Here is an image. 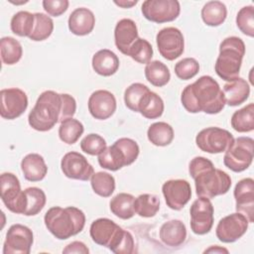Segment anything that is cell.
<instances>
[{"label":"cell","mask_w":254,"mask_h":254,"mask_svg":"<svg viewBox=\"0 0 254 254\" xmlns=\"http://www.w3.org/2000/svg\"><path fill=\"white\" fill-rule=\"evenodd\" d=\"M90 185L96 194L108 197L115 190V179L106 172H97L90 178Z\"/></svg>","instance_id":"cell-38"},{"label":"cell","mask_w":254,"mask_h":254,"mask_svg":"<svg viewBox=\"0 0 254 254\" xmlns=\"http://www.w3.org/2000/svg\"><path fill=\"white\" fill-rule=\"evenodd\" d=\"M150 89L143 83L135 82L129 85L124 92V102L127 108L134 112H138V105L143 95Z\"/></svg>","instance_id":"cell-41"},{"label":"cell","mask_w":254,"mask_h":254,"mask_svg":"<svg viewBox=\"0 0 254 254\" xmlns=\"http://www.w3.org/2000/svg\"><path fill=\"white\" fill-rule=\"evenodd\" d=\"M63 253L64 254H70V253H77V254H88L89 249L87 246L81 242V241H73L69 244H67L64 249Z\"/></svg>","instance_id":"cell-47"},{"label":"cell","mask_w":254,"mask_h":254,"mask_svg":"<svg viewBox=\"0 0 254 254\" xmlns=\"http://www.w3.org/2000/svg\"><path fill=\"white\" fill-rule=\"evenodd\" d=\"M164 101L156 92L149 90L146 92L138 105V112L147 119H156L164 112Z\"/></svg>","instance_id":"cell-27"},{"label":"cell","mask_w":254,"mask_h":254,"mask_svg":"<svg viewBox=\"0 0 254 254\" xmlns=\"http://www.w3.org/2000/svg\"><path fill=\"white\" fill-rule=\"evenodd\" d=\"M248 224V219L240 212L226 215L217 223L215 229L216 237L223 243L235 242L245 234Z\"/></svg>","instance_id":"cell-15"},{"label":"cell","mask_w":254,"mask_h":254,"mask_svg":"<svg viewBox=\"0 0 254 254\" xmlns=\"http://www.w3.org/2000/svg\"><path fill=\"white\" fill-rule=\"evenodd\" d=\"M254 155V140L251 137H237L225 151L223 164L235 173L245 171L250 167Z\"/></svg>","instance_id":"cell-8"},{"label":"cell","mask_w":254,"mask_h":254,"mask_svg":"<svg viewBox=\"0 0 254 254\" xmlns=\"http://www.w3.org/2000/svg\"><path fill=\"white\" fill-rule=\"evenodd\" d=\"M89 234L94 243L107 247L113 253L131 254L135 251L132 234L109 218L101 217L92 221Z\"/></svg>","instance_id":"cell-3"},{"label":"cell","mask_w":254,"mask_h":254,"mask_svg":"<svg viewBox=\"0 0 254 254\" xmlns=\"http://www.w3.org/2000/svg\"><path fill=\"white\" fill-rule=\"evenodd\" d=\"M161 241L170 247H177L182 245L187 238V228L183 221L179 219H172L165 223L160 228Z\"/></svg>","instance_id":"cell-24"},{"label":"cell","mask_w":254,"mask_h":254,"mask_svg":"<svg viewBox=\"0 0 254 254\" xmlns=\"http://www.w3.org/2000/svg\"><path fill=\"white\" fill-rule=\"evenodd\" d=\"M119 64V59L116 54L108 49H102L96 52L91 62L93 70L102 76L114 74L118 70Z\"/></svg>","instance_id":"cell-26"},{"label":"cell","mask_w":254,"mask_h":254,"mask_svg":"<svg viewBox=\"0 0 254 254\" xmlns=\"http://www.w3.org/2000/svg\"><path fill=\"white\" fill-rule=\"evenodd\" d=\"M235 208L248 219L249 223L254 221V181L251 178L240 180L234 188Z\"/></svg>","instance_id":"cell-19"},{"label":"cell","mask_w":254,"mask_h":254,"mask_svg":"<svg viewBox=\"0 0 254 254\" xmlns=\"http://www.w3.org/2000/svg\"><path fill=\"white\" fill-rule=\"evenodd\" d=\"M0 115L3 119L13 120L21 116L28 107L27 94L20 88H4L0 91Z\"/></svg>","instance_id":"cell-16"},{"label":"cell","mask_w":254,"mask_h":254,"mask_svg":"<svg viewBox=\"0 0 254 254\" xmlns=\"http://www.w3.org/2000/svg\"><path fill=\"white\" fill-rule=\"evenodd\" d=\"M139 146L130 138H119L98 155L100 167L109 171H118L133 164L139 156Z\"/></svg>","instance_id":"cell-7"},{"label":"cell","mask_w":254,"mask_h":254,"mask_svg":"<svg viewBox=\"0 0 254 254\" xmlns=\"http://www.w3.org/2000/svg\"><path fill=\"white\" fill-rule=\"evenodd\" d=\"M106 147V141L100 135L95 133L86 135L80 141L81 150L90 156H98Z\"/></svg>","instance_id":"cell-44"},{"label":"cell","mask_w":254,"mask_h":254,"mask_svg":"<svg viewBox=\"0 0 254 254\" xmlns=\"http://www.w3.org/2000/svg\"><path fill=\"white\" fill-rule=\"evenodd\" d=\"M35 25L29 39L41 42L48 39L54 31V22L51 17L44 13H35Z\"/></svg>","instance_id":"cell-39"},{"label":"cell","mask_w":254,"mask_h":254,"mask_svg":"<svg viewBox=\"0 0 254 254\" xmlns=\"http://www.w3.org/2000/svg\"><path fill=\"white\" fill-rule=\"evenodd\" d=\"M145 77L152 85L162 87L170 81L171 73L164 63L153 61L145 66Z\"/></svg>","instance_id":"cell-32"},{"label":"cell","mask_w":254,"mask_h":254,"mask_svg":"<svg viewBox=\"0 0 254 254\" xmlns=\"http://www.w3.org/2000/svg\"><path fill=\"white\" fill-rule=\"evenodd\" d=\"M34 242L32 230L23 224L9 227L3 244V254H29Z\"/></svg>","instance_id":"cell-13"},{"label":"cell","mask_w":254,"mask_h":254,"mask_svg":"<svg viewBox=\"0 0 254 254\" xmlns=\"http://www.w3.org/2000/svg\"><path fill=\"white\" fill-rule=\"evenodd\" d=\"M236 25L241 33L248 37H254V7L252 5L239 10L236 16Z\"/></svg>","instance_id":"cell-42"},{"label":"cell","mask_w":254,"mask_h":254,"mask_svg":"<svg viewBox=\"0 0 254 254\" xmlns=\"http://www.w3.org/2000/svg\"><path fill=\"white\" fill-rule=\"evenodd\" d=\"M233 140L234 137L229 131L218 127L204 128L195 137L196 146L201 151L209 154L225 152Z\"/></svg>","instance_id":"cell-9"},{"label":"cell","mask_w":254,"mask_h":254,"mask_svg":"<svg viewBox=\"0 0 254 254\" xmlns=\"http://www.w3.org/2000/svg\"><path fill=\"white\" fill-rule=\"evenodd\" d=\"M199 70V64L193 58H185L178 62L175 65L176 75L183 79L188 80L197 74Z\"/></svg>","instance_id":"cell-43"},{"label":"cell","mask_w":254,"mask_h":254,"mask_svg":"<svg viewBox=\"0 0 254 254\" xmlns=\"http://www.w3.org/2000/svg\"><path fill=\"white\" fill-rule=\"evenodd\" d=\"M63 96V112H62V117H61V122L67 118H72L76 111V102L75 99L67 94V93H62Z\"/></svg>","instance_id":"cell-46"},{"label":"cell","mask_w":254,"mask_h":254,"mask_svg":"<svg viewBox=\"0 0 254 254\" xmlns=\"http://www.w3.org/2000/svg\"><path fill=\"white\" fill-rule=\"evenodd\" d=\"M114 3H115L117 6L121 7V8H131V7H133L134 5H136V4L138 3V1H137V0H135V1H128V0L116 1V0H115Z\"/></svg>","instance_id":"cell-48"},{"label":"cell","mask_w":254,"mask_h":254,"mask_svg":"<svg viewBox=\"0 0 254 254\" xmlns=\"http://www.w3.org/2000/svg\"><path fill=\"white\" fill-rule=\"evenodd\" d=\"M203 253H228V250L223 247H220L218 245H214V246H210L209 248L205 249L203 251Z\"/></svg>","instance_id":"cell-49"},{"label":"cell","mask_w":254,"mask_h":254,"mask_svg":"<svg viewBox=\"0 0 254 254\" xmlns=\"http://www.w3.org/2000/svg\"><path fill=\"white\" fill-rule=\"evenodd\" d=\"M156 43L160 55L168 61H174L184 53L185 40L178 28L167 27L160 30L156 36Z\"/></svg>","instance_id":"cell-12"},{"label":"cell","mask_w":254,"mask_h":254,"mask_svg":"<svg viewBox=\"0 0 254 254\" xmlns=\"http://www.w3.org/2000/svg\"><path fill=\"white\" fill-rule=\"evenodd\" d=\"M0 51L3 64L8 65L17 64L23 55L21 44L12 37H3L0 40Z\"/></svg>","instance_id":"cell-34"},{"label":"cell","mask_w":254,"mask_h":254,"mask_svg":"<svg viewBox=\"0 0 254 254\" xmlns=\"http://www.w3.org/2000/svg\"><path fill=\"white\" fill-rule=\"evenodd\" d=\"M231 127L239 132L246 133L254 130V104L249 103L243 108L236 110L230 120Z\"/></svg>","instance_id":"cell-31"},{"label":"cell","mask_w":254,"mask_h":254,"mask_svg":"<svg viewBox=\"0 0 254 254\" xmlns=\"http://www.w3.org/2000/svg\"><path fill=\"white\" fill-rule=\"evenodd\" d=\"M162 192L167 205L171 209L180 210L190 201L191 188L186 180H169L164 183Z\"/></svg>","instance_id":"cell-18"},{"label":"cell","mask_w":254,"mask_h":254,"mask_svg":"<svg viewBox=\"0 0 254 254\" xmlns=\"http://www.w3.org/2000/svg\"><path fill=\"white\" fill-rule=\"evenodd\" d=\"M213 205L209 198L199 197L190 205V229L197 235L208 233L213 225Z\"/></svg>","instance_id":"cell-14"},{"label":"cell","mask_w":254,"mask_h":254,"mask_svg":"<svg viewBox=\"0 0 254 254\" xmlns=\"http://www.w3.org/2000/svg\"><path fill=\"white\" fill-rule=\"evenodd\" d=\"M63 104L62 93H57L54 90L42 92L29 113V125L40 132L53 129L58 122H61Z\"/></svg>","instance_id":"cell-5"},{"label":"cell","mask_w":254,"mask_h":254,"mask_svg":"<svg viewBox=\"0 0 254 254\" xmlns=\"http://www.w3.org/2000/svg\"><path fill=\"white\" fill-rule=\"evenodd\" d=\"M83 131L84 127L79 120L67 118L61 122L59 127V137L64 143L72 145L83 134Z\"/></svg>","instance_id":"cell-36"},{"label":"cell","mask_w":254,"mask_h":254,"mask_svg":"<svg viewBox=\"0 0 254 254\" xmlns=\"http://www.w3.org/2000/svg\"><path fill=\"white\" fill-rule=\"evenodd\" d=\"M222 92L225 104L229 106H238L248 99L250 94V86L244 78L237 77L226 82L223 85Z\"/></svg>","instance_id":"cell-23"},{"label":"cell","mask_w":254,"mask_h":254,"mask_svg":"<svg viewBox=\"0 0 254 254\" xmlns=\"http://www.w3.org/2000/svg\"><path fill=\"white\" fill-rule=\"evenodd\" d=\"M181 101L190 113L217 114L225 106L222 89L210 75H202L187 85L182 92Z\"/></svg>","instance_id":"cell-1"},{"label":"cell","mask_w":254,"mask_h":254,"mask_svg":"<svg viewBox=\"0 0 254 254\" xmlns=\"http://www.w3.org/2000/svg\"><path fill=\"white\" fill-rule=\"evenodd\" d=\"M48 230L58 239L64 240L82 231L85 225L83 211L75 206H53L44 216Z\"/></svg>","instance_id":"cell-4"},{"label":"cell","mask_w":254,"mask_h":254,"mask_svg":"<svg viewBox=\"0 0 254 254\" xmlns=\"http://www.w3.org/2000/svg\"><path fill=\"white\" fill-rule=\"evenodd\" d=\"M244 55L245 44L240 38L235 36L225 38L219 45V55L214 64L216 74L225 81L239 77Z\"/></svg>","instance_id":"cell-6"},{"label":"cell","mask_w":254,"mask_h":254,"mask_svg":"<svg viewBox=\"0 0 254 254\" xmlns=\"http://www.w3.org/2000/svg\"><path fill=\"white\" fill-rule=\"evenodd\" d=\"M35 25V15L28 11H19L13 15L10 23L11 31L19 37H29Z\"/></svg>","instance_id":"cell-35"},{"label":"cell","mask_w":254,"mask_h":254,"mask_svg":"<svg viewBox=\"0 0 254 254\" xmlns=\"http://www.w3.org/2000/svg\"><path fill=\"white\" fill-rule=\"evenodd\" d=\"M42 4L50 16L59 17L67 10L69 2L67 0H44Z\"/></svg>","instance_id":"cell-45"},{"label":"cell","mask_w":254,"mask_h":254,"mask_svg":"<svg viewBox=\"0 0 254 254\" xmlns=\"http://www.w3.org/2000/svg\"><path fill=\"white\" fill-rule=\"evenodd\" d=\"M189 172L194 181L195 192L199 197L213 198L225 194L231 187L230 176L214 168L212 162L204 157H194L189 166Z\"/></svg>","instance_id":"cell-2"},{"label":"cell","mask_w":254,"mask_h":254,"mask_svg":"<svg viewBox=\"0 0 254 254\" xmlns=\"http://www.w3.org/2000/svg\"><path fill=\"white\" fill-rule=\"evenodd\" d=\"M25 192V211L23 215L33 216L38 214L45 206L47 197L43 190L32 187L24 190Z\"/></svg>","instance_id":"cell-33"},{"label":"cell","mask_w":254,"mask_h":254,"mask_svg":"<svg viewBox=\"0 0 254 254\" xmlns=\"http://www.w3.org/2000/svg\"><path fill=\"white\" fill-rule=\"evenodd\" d=\"M21 170L24 178L29 182H40L48 173V167L44 158L37 153L28 154L23 158Z\"/></svg>","instance_id":"cell-25"},{"label":"cell","mask_w":254,"mask_h":254,"mask_svg":"<svg viewBox=\"0 0 254 254\" xmlns=\"http://www.w3.org/2000/svg\"><path fill=\"white\" fill-rule=\"evenodd\" d=\"M143 16L154 23H167L176 20L181 12L177 0H146L141 6Z\"/></svg>","instance_id":"cell-11"},{"label":"cell","mask_w":254,"mask_h":254,"mask_svg":"<svg viewBox=\"0 0 254 254\" xmlns=\"http://www.w3.org/2000/svg\"><path fill=\"white\" fill-rule=\"evenodd\" d=\"M1 199L12 212L24 214L25 192L21 190L19 179L12 173H3L0 177Z\"/></svg>","instance_id":"cell-10"},{"label":"cell","mask_w":254,"mask_h":254,"mask_svg":"<svg viewBox=\"0 0 254 254\" xmlns=\"http://www.w3.org/2000/svg\"><path fill=\"white\" fill-rule=\"evenodd\" d=\"M138 39L136 23L131 19H121L114 29V42L116 48L123 54L128 55L132 44Z\"/></svg>","instance_id":"cell-21"},{"label":"cell","mask_w":254,"mask_h":254,"mask_svg":"<svg viewBox=\"0 0 254 254\" xmlns=\"http://www.w3.org/2000/svg\"><path fill=\"white\" fill-rule=\"evenodd\" d=\"M135 62L147 64L151 62L153 57V48L151 44L142 38H138L130 47L128 55Z\"/></svg>","instance_id":"cell-40"},{"label":"cell","mask_w":254,"mask_h":254,"mask_svg":"<svg viewBox=\"0 0 254 254\" xmlns=\"http://www.w3.org/2000/svg\"><path fill=\"white\" fill-rule=\"evenodd\" d=\"M87 106L92 117L98 120H105L114 114L116 110V99L110 91L98 89L89 96Z\"/></svg>","instance_id":"cell-20"},{"label":"cell","mask_w":254,"mask_h":254,"mask_svg":"<svg viewBox=\"0 0 254 254\" xmlns=\"http://www.w3.org/2000/svg\"><path fill=\"white\" fill-rule=\"evenodd\" d=\"M226 16V6L220 1H208L201 9V19L210 27H217L221 25L225 21Z\"/></svg>","instance_id":"cell-29"},{"label":"cell","mask_w":254,"mask_h":254,"mask_svg":"<svg viewBox=\"0 0 254 254\" xmlns=\"http://www.w3.org/2000/svg\"><path fill=\"white\" fill-rule=\"evenodd\" d=\"M134 201L135 197L132 194L120 192L111 198L109 207L115 216L121 219H129L136 213L134 208Z\"/></svg>","instance_id":"cell-28"},{"label":"cell","mask_w":254,"mask_h":254,"mask_svg":"<svg viewBox=\"0 0 254 254\" xmlns=\"http://www.w3.org/2000/svg\"><path fill=\"white\" fill-rule=\"evenodd\" d=\"M147 137L153 145L165 147L172 143L174 139V129L166 122H156L151 124L148 128Z\"/></svg>","instance_id":"cell-30"},{"label":"cell","mask_w":254,"mask_h":254,"mask_svg":"<svg viewBox=\"0 0 254 254\" xmlns=\"http://www.w3.org/2000/svg\"><path fill=\"white\" fill-rule=\"evenodd\" d=\"M95 25V16L87 8L73 10L68 17V29L76 36H85L92 32Z\"/></svg>","instance_id":"cell-22"},{"label":"cell","mask_w":254,"mask_h":254,"mask_svg":"<svg viewBox=\"0 0 254 254\" xmlns=\"http://www.w3.org/2000/svg\"><path fill=\"white\" fill-rule=\"evenodd\" d=\"M135 212L141 217H153L160 209V199L152 193H143L135 198Z\"/></svg>","instance_id":"cell-37"},{"label":"cell","mask_w":254,"mask_h":254,"mask_svg":"<svg viewBox=\"0 0 254 254\" xmlns=\"http://www.w3.org/2000/svg\"><path fill=\"white\" fill-rule=\"evenodd\" d=\"M61 169L64 175L72 180L88 181L94 174L93 167L87 159L78 152L66 153L61 161Z\"/></svg>","instance_id":"cell-17"}]
</instances>
